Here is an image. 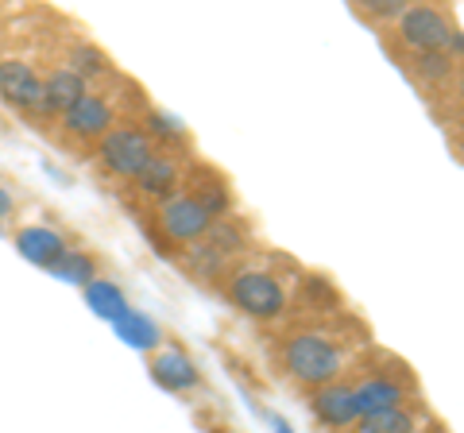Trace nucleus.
<instances>
[{
	"label": "nucleus",
	"mask_w": 464,
	"mask_h": 433,
	"mask_svg": "<svg viewBox=\"0 0 464 433\" xmlns=\"http://www.w3.org/2000/svg\"><path fill=\"white\" fill-rule=\"evenodd\" d=\"M0 16H5V5H0Z\"/></svg>",
	"instance_id": "nucleus-26"
},
{
	"label": "nucleus",
	"mask_w": 464,
	"mask_h": 433,
	"mask_svg": "<svg viewBox=\"0 0 464 433\" xmlns=\"http://www.w3.org/2000/svg\"><path fill=\"white\" fill-rule=\"evenodd\" d=\"M399 35H402V43L414 54L449 51V43H453V24H449V16H445L441 8H433V5H411L399 16Z\"/></svg>",
	"instance_id": "nucleus-5"
},
{
	"label": "nucleus",
	"mask_w": 464,
	"mask_h": 433,
	"mask_svg": "<svg viewBox=\"0 0 464 433\" xmlns=\"http://www.w3.org/2000/svg\"><path fill=\"white\" fill-rule=\"evenodd\" d=\"M148 124H151V132H155V136H182L179 120H170L167 112H151V117H148Z\"/></svg>",
	"instance_id": "nucleus-21"
},
{
	"label": "nucleus",
	"mask_w": 464,
	"mask_h": 433,
	"mask_svg": "<svg viewBox=\"0 0 464 433\" xmlns=\"http://www.w3.org/2000/svg\"><path fill=\"white\" fill-rule=\"evenodd\" d=\"M12 213H16V197H12L5 186H0V221H5V216H12Z\"/></svg>",
	"instance_id": "nucleus-22"
},
{
	"label": "nucleus",
	"mask_w": 464,
	"mask_h": 433,
	"mask_svg": "<svg viewBox=\"0 0 464 433\" xmlns=\"http://www.w3.org/2000/svg\"><path fill=\"white\" fill-rule=\"evenodd\" d=\"M353 433H418V418L411 407H395L372 418H360L353 426Z\"/></svg>",
	"instance_id": "nucleus-15"
},
{
	"label": "nucleus",
	"mask_w": 464,
	"mask_h": 433,
	"mask_svg": "<svg viewBox=\"0 0 464 433\" xmlns=\"http://www.w3.org/2000/svg\"><path fill=\"white\" fill-rule=\"evenodd\" d=\"M283 368L302 387L337 383L344 371V349L325 333H290L283 341Z\"/></svg>",
	"instance_id": "nucleus-1"
},
{
	"label": "nucleus",
	"mask_w": 464,
	"mask_h": 433,
	"mask_svg": "<svg viewBox=\"0 0 464 433\" xmlns=\"http://www.w3.org/2000/svg\"><path fill=\"white\" fill-rule=\"evenodd\" d=\"M116 329H121V337L132 344V349H155V344H159V329H155V322H151L148 313H136L132 310Z\"/></svg>",
	"instance_id": "nucleus-18"
},
{
	"label": "nucleus",
	"mask_w": 464,
	"mask_h": 433,
	"mask_svg": "<svg viewBox=\"0 0 464 433\" xmlns=\"http://www.w3.org/2000/svg\"><path fill=\"white\" fill-rule=\"evenodd\" d=\"M179 182H182V175H179V159L167 155V151H155V159L148 163V170H143V175L136 178L140 194H143V197H151V201H159V206L174 197Z\"/></svg>",
	"instance_id": "nucleus-13"
},
{
	"label": "nucleus",
	"mask_w": 464,
	"mask_h": 433,
	"mask_svg": "<svg viewBox=\"0 0 464 433\" xmlns=\"http://www.w3.org/2000/svg\"><path fill=\"white\" fill-rule=\"evenodd\" d=\"M460 97H464V74H460Z\"/></svg>",
	"instance_id": "nucleus-25"
},
{
	"label": "nucleus",
	"mask_w": 464,
	"mask_h": 433,
	"mask_svg": "<svg viewBox=\"0 0 464 433\" xmlns=\"http://www.w3.org/2000/svg\"><path fill=\"white\" fill-rule=\"evenodd\" d=\"M12 240H16V252L27 259V264H35L43 271H54L70 255L66 236L51 225H24V228H16Z\"/></svg>",
	"instance_id": "nucleus-8"
},
{
	"label": "nucleus",
	"mask_w": 464,
	"mask_h": 433,
	"mask_svg": "<svg viewBox=\"0 0 464 433\" xmlns=\"http://www.w3.org/2000/svg\"><path fill=\"white\" fill-rule=\"evenodd\" d=\"M418 433H449L445 426H438V422H433V426H426V429H418Z\"/></svg>",
	"instance_id": "nucleus-24"
},
{
	"label": "nucleus",
	"mask_w": 464,
	"mask_h": 433,
	"mask_svg": "<svg viewBox=\"0 0 464 433\" xmlns=\"http://www.w3.org/2000/svg\"><path fill=\"white\" fill-rule=\"evenodd\" d=\"M85 302L97 310V317H105V322L121 325L128 313H132V306H128V298L121 294V286H116L112 279H93L90 286H85Z\"/></svg>",
	"instance_id": "nucleus-14"
},
{
	"label": "nucleus",
	"mask_w": 464,
	"mask_h": 433,
	"mask_svg": "<svg viewBox=\"0 0 464 433\" xmlns=\"http://www.w3.org/2000/svg\"><path fill=\"white\" fill-rule=\"evenodd\" d=\"M310 410L322 426L329 429H353L360 422V407H356V383H325L317 387V391L310 395Z\"/></svg>",
	"instance_id": "nucleus-7"
},
{
	"label": "nucleus",
	"mask_w": 464,
	"mask_h": 433,
	"mask_svg": "<svg viewBox=\"0 0 464 433\" xmlns=\"http://www.w3.org/2000/svg\"><path fill=\"white\" fill-rule=\"evenodd\" d=\"M151 375L159 387H167L170 395H182V391H194V387L201 383V371L190 356H186L182 349H159L151 356Z\"/></svg>",
	"instance_id": "nucleus-10"
},
{
	"label": "nucleus",
	"mask_w": 464,
	"mask_h": 433,
	"mask_svg": "<svg viewBox=\"0 0 464 433\" xmlns=\"http://www.w3.org/2000/svg\"><path fill=\"white\" fill-rule=\"evenodd\" d=\"M271 426H275V433H295V429H290L286 418H271Z\"/></svg>",
	"instance_id": "nucleus-23"
},
{
	"label": "nucleus",
	"mask_w": 464,
	"mask_h": 433,
	"mask_svg": "<svg viewBox=\"0 0 464 433\" xmlns=\"http://www.w3.org/2000/svg\"><path fill=\"white\" fill-rule=\"evenodd\" d=\"M70 70H78V74L90 82V78L112 74V63H109L105 51L93 47V43H74V47H70Z\"/></svg>",
	"instance_id": "nucleus-16"
},
{
	"label": "nucleus",
	"mask_w": 464,
	"mask_h": 433,
	"mask_svg": "<svg viewBox=\"0 0 464 433\" xmlns=\"http://www.w3.org/2000/svg\"><path fill=\"white\" fill-rule=\"evenodd\" d=\"M0 101L24 117H47V85L24 59H0Z\"/></svg>",
	"instance_id": "nucleus-4"
},
{
	"label": "nucleus",
	"mask_w": 464,
	"mask_h": 433,
	"mask_svg": "<svg viewBox=\"0 0 464 433\" xmlns=\"http://www.w3.org/2000/svg\"><path fill=\"white\" fill-rule=\"evenodd\" d=\"M414 70L422 82H449L457 70V59L449 51H426V54H414Z\"/></svg>",
	"instance_id": "nucleus-19"
},
{
	"label": "nucleus",
	"mask_w": 464,
	"mask_h": 433,
	"mask_svg": "<svg viewBox=\"0 0 464 433\" xmlns=\"http://www.w3.org/2000/svg\"><path fill=\"white\" fill-rule=\"evenodd\" d=\"M63 128H66V136H74V140H97L101 143L116 128L112 105L101 93H85L78 105L63 117Z\"/></svg>",
	"instance_id": "nucleus-9"
},
{
	"label": "nucleus",
	"mask_w": 464,
	"mask_h": 433,
	"mask_svg": "<svg viewBox=\"0 0 464 433\" xmlns=\"http://www.w3.org/2000/svg\"><path fill=\"white\" fill-rule=\"evenodd\" d=\"M228 302L240 313H248L252 322H275V317L286 310V291L271 271L248 267L228 279Z\"/></svg>",
	"instance_id": "nucleus-3"
},
{
	"label": "nucleus",
	"mask_w": 464,
	"mask_h": 433,
	"mask_svg": "<svg viewBox=\"0 0 464 433\" xmlns=\"http://www.w3.org/2000/svg\"><path fill=\"white\" fill-rule=\"evenodd\" d=\"M43 85H47V117H66V112L90 93V82L70 66H54Z\"/></svg>",
	"instance_id": "nucleus-12"
},
{
	"label": "nucleus",
	"mask_w": 464,
	"mask_h": 433,
	"mask_svg": "<svg viewBox=\"0 0 464 433\" xmlns=\"http://www.w3.org/2000/svg\"><path fill=\"white\" fill-rule=\"evenodd\" d=\"M97 159L109 175L124 178V182H136L155 159V143L140 124H116L112 132L97 143Z\"/></svg>",
	"instance_id": "nucleus-2"
},
{
	"label": "nucleus",
	"mask_w": 464,
	"mask_h": 433,
	"mask_svg": "<svg viewBox=\"0 0 464 433\" xmlns=\"http://www.w3.org/2000/svg\"><path fill=\"white\" fill-rule=\"evenodd\" d=\"M356 407H360V418L395 410V407H406V391L391 375H368V380L356 383Z\"/></svg>",
	"instance_id": "nucleus-11"
},
{
	"label": "nucleus",
	"mask_w": 464,
	"mask_h": 433,
	"mask_svg": "<svg viewBox=\"0 0 464 433\" xmlns=\"http://www.w3.org/2000/svg\"><path fill=\"white\" fill-rule=\"evenodd\" d=\"M406 8L411 5H402V0H360L356 5V12L364 20H399Z\"/></svg>",
	"instance_id": "nucleus-20"
},
{
	"label": "nucleus",
	"mask_w": 464,
	"mask_h": 433,
	"mask_svg": "<svg viewBox=\"0 0 464 433\" xmlns=\"http://www.w3.org/2000/svg\"><path fill=\"white\" fill-rule=\"evenodd\" d=\"M159 228H163L170 240H179V244H194V240L209 236L213 216L194 194H174L170 201L159 206Z\"/></svg>",
	"instance_id": "nucleus-6"
},
{
	"label": "nucleus",
	"mask_w": 464,
	"mask_h": 433,
	"mask_svg": "<svg viewBox=\"0 0 464 433\" xmlns=\"http://www.w3.org/2000/svg\"><path fill=\"white\" fill-rule=\"evenodd\" d=\"M51 275H58L63 283L82 286V291H85V286L97 279V264H93V255H85V252H74V248H70V255L51 271Z\"/></svg>",
	"instance_id": "nucleus-17"
}]
</instances>
